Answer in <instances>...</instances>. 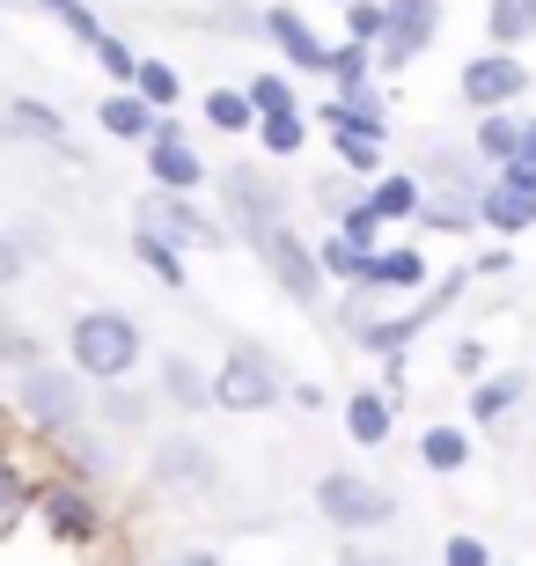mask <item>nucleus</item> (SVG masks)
<instances>
[{
    "label": "nucleus",
    "mask_w": 536,
    "mask_h": 566,
    "mask_svg": "<svg viewBox=\"0 0 536 566\" xmlns=\"http://www.w3.org/2000/svg\"><path fill=\"white\" fill-rule=\"evenodd\" d=\"M140 324L125 310H82L74 324H66V354H74V376L88 382H118L133 376V360H140Z\"/></svg>",
    "instance_id": "f257e3e1"
},
{
    "label": "nucleus",
    "mask_w": 536,
    "mask_h": 566,
    "mask_svg": "<svg viewBox=\"0 0 536 566\" xmlns=\"http://www.w3.org/2000/svg\"><path fill=\"white\" fill-rule=\"evenodd\" d=\"M15 412L38 427V434L60 441V434H74V427H82L88 390L66 376V368H44V360H38V368H22V376H15Z\"/></svg>",
    "instance_id": "f03ea898"
},
{
    "label": "nucleus",
    "mask_w": 536,
    "mask_h": 566,
    "mask_svg": "<svg viewBox=\"0 0 536 566\" xmlns=\"http://www.w3.org/2000/svg\"><path fill=\"white\" fill-rule=\"evenodd\" d=\"M316 515H324L330 530H346V537H360V530H382V523H397V493L368 485L360 471H324V479H316Z\"/></svg>",
    "instance_id": "7ed1b4c3"
},
{
    "label": "nucleus",
    "mask_w": 536,
    "mask_h": 566,
    "mask_svg": "<svg viewBox=\"0 0 536 566\" xmlns=\"http://www.w3.org/2000/svg\"><path fill=\"white\" fill-rule=\"evenodd\" d=\"M213 382V405L221 412H272V405L287 398V376L272 368V354H258V346H235V354L221 360V376Z\"/></svg>",
    "instance_id": "20e7f679"
},
{
    "label": "nucleus",
    "mask_w": 536,
    "mask_h": 566,
    "mask_svg": "<svg viewBox=\"0 0 536 566\" xmlns=\"http://www.w3.org/2000/svg\"><path fill=\"white\" fill-rule=\"evenodd\" d=\"M221 199L235 207V229H243V235L287 229V191L272 185L265 169H250V163H228V169H221Z\"/></svg>",
    "instance_id": "39448f33"
},
{
    "label": "nucleus",
    "mask_w": 536,
    "mask_h": 566,
    "mask_svg": "<svg viewBox=\"0 0 536 566\" xmlns=\"http://www.w3.org/2000/svg\"><path fill=\"white\" fill-rule=\"evenodd\" d=\"M30 507L44 515V530H52L60 545H96V537H104V507H96V493H88L82 479L74 485H30Z\"/></svg>",
    "instance_id": "423d86ee"
},
{
    "label": "nucleus",
    "mask_w": 536,
    "mask_h": 566,
    "mask_svg": "<svg viewBox=\"0 0 536 566\" xmlns=\"http://www.w3.org/2000/svg\"><path fill=\"white\" fill-rule=\"evenodd\" d=\"M433 30H441V8H433V0H382V38H375L368 60L375 66H404V60H419V52L433 44Z\"/></svg>",
    "instance_id": "0eeeda50"
},
{
    "label": "nucleus",
    "mask_w": 536,
    "mask_h": 566,
    "mask_svg": "<svg viewBox=\"0 0 536 566\" xmlns=\"http://www.w3.org/2000/svg\"><path fill=\"white\" fill-rule=\"evenodd\" d=\"M250 251L272 265V280L294 294V302H316L324 294V273H316V251L302 243L294 229H265V235H250Z\"/></svg>",
    "instance_id": "6e6552de"
},
{
    "label": "nucleus",
    "mask_w": 536,
    "mask_h": 566,
    "mask_svg": "<svg viewBox=\"0 0 536 566\" xmlns=\"http://www.w3.org/2000/svg\"><path fill=\"white\" fill-rule=\"evenodd\" d=\"M133 229L162 235V243H177V251H185V243H213V235H221L207 213L185 199V191H155V185L140 191V221H133Z\"/></svg>",
    "instance_id": "1a4fd4ad"
},
{
    "label": "nucleus",
    "mask_w": 536,
    "mask_h": 566,
    "mask_svg": "<svg viewBox=\"0 0 536 566\" xmlns=\"http://www.w3.org/2000/svg\"><path fill=\"white\" fill-rule=\"evenodd\" d=\"M455 88H463V104H471V111H507L522 88H529V66H522L515 52H477Z\"/></svg>",
    "instance_id": "9d476101"
},
{
    "label": "nucleus",
    "mask_w": 536,
    "mask_h": 566,
    "mask_svg": "<svg viewBox=\"0 0 536 566\" xmlns=\"http://www.w3.org/2000/svg\"><path fill=\"white\" fill-rule=\"evenodd\" d=\"M155 485H169V493H213L221 485V463H213L207 441L169 434V441H155Z\"/></svg>",
    "instance_id": "9b49d317"
},
{
    "label": "nucleus",
    "mask_w": 536,
    "mask_h": 566,
    "mask_svg": "<svg viewBox=\"0 0 536 566\" xmlns=\"http://www.w3.org/2000/svg\"><path fill=\"white\" fill-rule=\"evenodd\" d=\"M147 177H155V191H185V199L207 185V163H199V147H191L185 133L169 126V118L155 126V140H147Z\"/></svg>",
    "instance_id": "f8f14e48"
},
{
    "label": "nucleus",
    "mask_w": 536,
    "mask_h": 566,
    "mask_svg": "<svg viewBox=\"0 0 536 566\" xmlns=\"http://www.w3.org/2000/svg\"><path fill=\"white\" fill-rule=\"evenodd\" d=\"M360 287L368 294H412V287H427V251L419 243H390V251H368V265H360Z\"/></svg>",
    "instance_id": "ddd939ff"
},
{
    "label": "nucleus",
    "mask_w": 536,
    "mask_h": 566,
    "mask_svg": "<svg viewBox=\"0 0 536 566\" xmlns=\"http://www.w3.org/2000/svg\"><path fill=\"white\" fill-rule=\"evenodd\" d=\"M265 38L287 52V66H302V74H324V60H330V44L316 38L309 22L294 15V8H265Z\"/></svg>",
    "instance_id": "4468645a"
},
{
    "label": "nucleus",
    "mask_w": 536,
    "mask_h": 566,
    "mask_svg": "<svg viewBox=\"0 0 536 566\" xmlns=\"http://www.w3.org/2000/svg\"><path fill=\"white\" fill-rule=\"evenodd\" d=\"M471 213L485 221V229H500V235L536 229V199H529V191H515V185H485V191L471 199Z\"/></svg>",
    "instance_id": "2eb2a0df"
},
{
    "label": "nucleus",
    "mask_w": 536,
    "mask_h": 566,
    "mask_svg": "<svg viewBox=\"0 0 536 566\" xmlns=\"http://www.w3.org/2000/svg\"><path fill=\"white\" fill-rule=\"evenodd\" d=\"M419 199H427V185H419V177H368V191H360V207H368L382 229H390V221H412Z\"/></svg>",
    "instance_id": "dca6fc26"
},
{
    "label": "nucleus",
    "mask_w": 536,
    "mask_h": 566,
    "mask_svg": "<svg viewBox=\"0 0 536 566\" xmlns=\"http://www.w3.org/2000/svg\"><path fill=\"white\" fill-rule=\"evenodd\" d=\"M390 427H397V405L382 398V390H353V398H346V434L360 441V449H382Z\"/></svg>",
    "instance_id": "f3484780"
},
{
    "label": "nucleus",
    "mask_w": 536,
    "mask_h": 566,
    "mask_svg": "<svg viewBox=\"0 0 536 566\" xmlns=\"http://www.w3.org/2000/svg\"><path fill=\"white\" fill-rule=\"evenodd\" d=\"M96 118H104L111 140H133V147H147V140H155V126H162V111H147L133 88H125V96H104V111H96Z\"/></svg>",
    "instance_id": "a211bd4d"
},
{
    "label": "nucleus",
    "mask_w": 536,
    "mask_h": 566,
    "mask_svg": "<svg viewBox=\"0 0 536 566\" xmlns=\"http://www.w3.org/2000/svg\"><path fill=\"white\" fill-rule=\"evenodd\" d=\"M522 398H529V376H522V368H507V376H493V382H477V390H471V420L493 427V420H507Z\"/></svg>",
    "instance_id": "6ab92c4d"
},
{
    "label": "nucleus",
    "mask_w": 536,
    "mask_h": 566,
    "mask_svg": "<svg viewBox=\"0 0 536 566\" xmlns=\"http://www.w3.org/2000/svg\"><path fill=\"white\" fill-rule=\"evenodd\" d=\"M162 398H169V405H185V412H207V405H213L207 368H191L185 354H169V360H162Z\"/></svg>",
    "instance_id": "aec40b11"
},
{
    "label": "nucleus",
    "mask_w": 536,
    "mask_h": 566,
    "mask_svg": "<svg viewBox=\"0 0 536 566\" xmlns=\"http://www.w3.org/2000/svg\"><path fill=\"white\" fill-rule=\"evenodd\" d=\"M125 88H133L147 111H169L177 96H185V82H177V66H169V60H133V82H125Z\"/></svg>",
    "instance_id": "412c9836"
},
{
    "label": "nucleus",
    "mask_w": 536,
    "mask_h": 566,
    "mask_svg": "<svg viewBox=\"0 0 536 566\" xmlns=\"http://www.w3.org/2000/svg\"><path fill=\"white\" fill-rule=\"evenodd\" d=\"M419 463L441 471V479L463 471V463H471V434H463V427H427V434H419Z\"/></svg>",
    "instance_id": "4be33fe9"
},
{
    "label": "nucleus",
    "mask_w": 536,
    "mask_h": 566,
    "mask_svg": "<svg viewBox=\"0 0 536 566\" xmlns=\"http://www.w3.org/2000/svg\"><path fill=\"white\" fill-rule=\"evenodd\" d=\"M0 133H22V140H44V147L66 140V126H60V111H52V104H8V111H0Z\"/></svg>",
    "instance_id": "5701e85b"
},
{
    "label": "nucleus",
    "mask_w": 536,
    "mask_h": 566,
    "mask_svg": "<svg viewBox=\"0 0 536 566\" xmlns=\"http://www.w3.org/2000/svg\"><path fill=\"white\" fill-rule=\"evenodd\" d=\"M515 133H522V118H507V111H477V140H471V155L500 169L507 155H515Z\"/></svg>",
    "instance_id": "b1692460"
},
{
    "label": "nucleus",
    "mask_w": 536,
    "mask_h": 566,
    "mask_svg": "<svg viewBox=\"0 0 536 566\" xmlns=\"http://www.w3.org/2000/svg\"><path fill=\"white\" fill-rule=\"evenodd\" d=\"M133 251H140V265H147V273H155V280H162V287H185V280H191L185 251H177V243H162V235L133 229Z\"/></svg>",
    "instance_id": "393cba45"
},
{
    "label": "nucleus",
    "mask_w": 536,
    "mask_h": 566,
    "mask_svg": "<svg viewBox=\"0 0 536 566\" xmlns=\"http://www.w3.org/2000/svg\"><path fill=\"white\" fill-rule=\"evenodd\" d=\"M330 147H338V163H346L353 177H382V140H375V133L330 126Z\"/></svg>",
    "instance_id": "a878e982"
},
{
    "label": "nucleus",
    "mask_w": 536,
    "mask_h": 566,
    "mask_svg": "<svg viewBox=\"0 0 536 566\" xmlns=\"http://www.w3.org/2000/svg\"><path fill=\"white\" fill-rule=\"evenodd\" d=\"M485 30H493L500 52H507V44H522V38H536V0H493Z\"/></svg>",
    "instance_id": "bb28decb"
},
{
    "label": "nucleus",
    "mask_w": 536,
    "mask_h": 566,
    "mask_svg": "<svg viewBox=\"0 0 536 566\" xmlns=\"http://www.w3.org/2000/svg\"><path fill=\"white\" fill-rule=\"evenodd\" d=\"M258 147H265V155H302V140H309V118H302V111H280V118H258Z\"/></svg>",
    "instance_id": "cd10ccee"
},
{
    "label": "nucleus",
    "mask_w": 536,
    "mask_h": 566,
    "mask_svg": "<svg viewBox=\"0 0 536 566\" xmlns=\"http://www.w3.org/2000/svg\"><path fill=\"white\" fill-rule=\"evenodd\" d=\"M360 265H368V251H353L346 235H324V243H316V273H324V280H346V287H360Z\"/></svg>",
    "instance_id": "c85d7f7f"
},
{
    "label": "nucleus",
    "mask_w": 536,
    "mask_h": 566,
    "mask_svg": "<svg viewBox=\"0 0 536 566\" xmlns=\"http://www.w3.org/2000/svg\"><path fill=\"white\" fill-rule=\"evenodd\" d=\"M243 104H250V118H280V111H302V104H294V82H287V74H258V82L243 88Z\"/></svg>",
    "instance_id": "c756f323"
},
{
    "label": "nucleus",
    "mask_w": 536,
    "mask_h": 566,
    "mask_svg": "<svg viewBox=\"0 0 536 566\" xmlns=\"http://www.w3.org/2000/svg\"><path fill=\"white\" fill-rule=\"evenodd\" d=\"M22 507H30V479H22L15 457H0V537H15Z\"/></svg>",
    "instance_id": "7c9ffc66"
},
{
    "label": "nucleus",
    "mask_w": 536,
    "mask_h": 566,
    "mask_svg": "<svg viewBox=\"0 0 536 566\" xmlns=\"http://www.w3.org/2000/svg\"><path fill=\"white\" fill-rule=\"evenodd\" d=\"M500 185H515V191H529V199H536V118L515 133V155L500 163Z\"/></svg>",
    "instance_id": "2f4dec72"
},
{
    "label": "nucleus",
    "mask_w": 536,
    "mask_h": 566,
    "mask_svg": "<svg viewBox=\"0 0 536 566\" xmlns=\"http://www.w3.org/2000/svg\"><path fill=\"white\" fill-rule=\"evenodd\" d=\"M207 126L213 133H250V126H258L250 104H243V88H213V96H207Z\"/></svg>",
    "instance_id": "473e14b6"
},
{
    "label": "nucleus",
    "mask_w": 536,
    "mask_h": 566,
    "mask_svg": "<svg viewBox=\"0 0 536 566\" xmlns=\"http://www.w3.org/2000/svg\"><path fill=\"white\" fill-rule=\"evenodd\" d=\"M324 74L338 82V96H346V88H360V82H368V44H338V52L324 60Z\"/></svg>",
    "instance_id": "72a5a7b5"
},
{
    "label": "nucleus",
    "mask_w": 536,
    "mask_h": 566,
    "mask_svg": "<svg viewBox=\"0 0 536 566\" xmlns=\"http://www.w3.org/2000/svg\"><path fill=\"white\" fill-rule=\"evenodd\" d=\"M412 221H427V229H477L471 199H419V213H412Z\"/></svg>",
    "instance_id": "f704fd0d"
},
{
    "label": "nucleus",
    "mask_w": 536,
    "mask_h": 566,
    "mask_svg": "<svg viewBox=\"0 0 536 566\" xmlns=\"http://www.w3.org/2000/svg\"><path fill=\"white\" fill-rule=\"evenodd\" d=\"M60 449H66V463H82V479H104V471H111L104 441H96V434H82V427H74V434H60Z\"/></svg>",
    "instance_id": "c9c22d12"
},
{
    "label": "nucleus",
    "mask_w": 536,
    "mask_h": 566,
    "mask_svg": "<svg viewBox=\"0 0 536 566\" xmlns=\"http://www.w3.org/2000/svg\"><path fill=\"white\" fill-rule=\"evenodd\" d=\"M382 38V0H346V44H368Z\"/></svg>",
    "instance_id": "e433bc0d"
},
{
    "label": "nucleus",
    "mask_w": 536,
    "mask_h": 566,
    "mask_svg": "<svg viewBox=\"0 0 536 566\" xmlns=\"http://www.w3.org/2000/svg\"><path fill=\"white\" fill-rule=\"evenodd\" d=\"M441 566H493V545L471 537V530H455L449 545H441Z\"/></svg>",
    "instance_id": "4c0bfd02"
},
{
    "label": "nucleus",
    "mask_w": 536,
    "mask_h": 566,
    "mask_svg": "<svg viewBox=\"0 0 536 566\" xmlns=\"http://www.w3.org/2000/svg\"><path fill=\"white\" fill-rule=\"evenodd\" d=\"M0 360H15V368H38V338L15 332V316L0 310Z\"/></svg>",
    "instance_id": "58836bf2"
},
{
    "label": "nucleus",
    "mask_w": 536,
    "mask_h": 566,
    "mask_svg": "<svg viewBox=\"0 0 536 566\" xmlns=\"http://www.w3.org/2000/svg\"><path fill=\"white\" fill-rule=\"evenodd\" d=\"M104 420L111 427H147V398H133V390H104Z\"/></svg>",
    "instance_id": "ea45409f"
},
{
    "label": "nucleus",
    "mask_w": 536,
    "mask_h": 566,
    "mask_svg": "<svg viewBox=\"0 0 536 566\" xmlns=\"http://www.w3.org/2000/svg\"><path fill=\"white\" fill-rule=\"evenodd\" d=\"M96 60H104V74H111V82H133V44L96 38Z\"/></svg>",
    "instance_id": "a19ab883"
},
{
    "label": "nucleus",
    "mask_w": 536,
    "mask_h": 566,
    "mask_svg": "<svg viewBox=\"0 0 536 566\" xmlns=\"http://www.w3.org/2000/svg\"><path fill=\"white\" fill-rule=\"evenodd\" d=\"M22 265H30V258H22V235H8V229H0V287H15V280H22Z\"/></svg>",
    "instance_id": "79ce46f5"
},
{
    "label": "nucleus",
    "mask_w": 536,
    "mask_h": 566,
    "mask_svg": "<svg viewBox=\"0 0 536 566\" xmlns=\"http://www.w3.org/2000/svg\"><path fill=\"white\" fill-rule=\"evenodd\" d=\"M66 30H74V38H82V44H96V38H104V22H96V15H88V8H82V0H74V8H66Z\"/></svg>",
    "instance_id": "37998d69"
},
{
    "label": "nucleus",
    "mask_w": 536,
    "mask_h": 566,
    "mask_svg": "<svg viewBox=\"0 0 536 566\" xmlns=\"http://www.w3.org/2000/svg\"><path fill=\"white\" fill-rule=\"evenodd\" d=\"M449 360H455V376H477V368H485V346H477V338H463Z\"/></svg>",
    "instance_id": "c03bdc74"
},
{
    "label": "nucleus",
    "mask_w": 536,
    "mask_h": 566,
    "mask_svg": "<svg viewBox=\"0 0 536 566\" xmlns=\"http://www.w3.org/2000/svg\"><path fill=\"white\" fill-rule=\"evenodd\" d=\"M155 566H221V552H207V545H191V552H169V559H155Z\"/></svg>",
    "instance_id": "a18cd8bd"
},
{
    "label": "nucleus",
    "mask_w": 536,
    "mask_h": 566,
    "mask_svg": "<svg viewBox=\"0 0 536 566\" xmlns=\"http://www.w3.org/2000/svg\"><path fill=\"white\" fill-rule=\"evenodd\" d=\"M338 566H404L397 552H338Z\"/></svg>",
    "instance_id": "49530a36"
},
{
    "label": "nucleus",
    "mask_w": 536,
    "mask_h": 566,
    "mask_svg": "<svg viewBox=\"0 0 536 566\" xmlns=\"http://www.w3.org/2000/svg\"><path fill=\"white\" fill-rule=\"evenodd\" d=\"M477 273H493V280L515 273V251H485V258H477Z\"/></svg>",
    "instance_id": "de8ad7c7"
},
{
    "label": "nucleus",
    "mask_w": 536,
    "mask_h": 566,
    "mask_svg": "<svg viewBox=\"0 0 536 566\" xmlns=\"http://www.w3.org/2000/svg\"><path fill=\"white\" fill-rule=\"evenodd\" d=\"M287 398L302 405V412H316V405H324V390H316V382H287Z\"/></svg>",
    "instance_id": "09e8293b"
},
{
    "label": "nucleus",
    "mask_w": 536,
    "mask_h": 566,
    "mask_svg": "<svg viewBox=\"0 0 536 566\" xmlns=\"http://www.w3.org/2000/svg\"><path fill=\"white\" fill-rule=\"evenodd\" d=\"M38 8H52V15H66V8H74V0H38Z\"/></svg>",
    "instance_id": "8fccbe9b"
},
{
    "label": "nucleus",
    "mask_w": 536,
    "mask_h": 566,
    "mask_svg": "<svg viewBox=\"0 0 536 566\" xmlns=\"http://www.w3.org/2000/svg\"><path fill=\"white\" fill-rule=\"evenodd\" d=\"M0 412H8V405H0Z\"/></svg>",
    "instance_id": "3c124183"
}]
</instances>
